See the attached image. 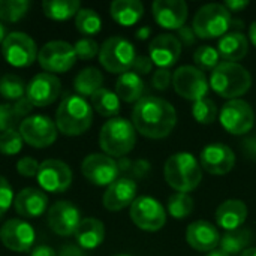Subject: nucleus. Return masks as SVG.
Segmentation results:
<instances>
[{"label": "nucleus", "instance_id": "1", "mask_svg": "<svg viewBox=\"0 0 256 256\" xmlns=\"http://www.w3.org/2000/svg\"><path fill=\"white\" fill-rule=\"evenodd\" d=\"M177 123L174 106L156 96L141 98L132 111V124L136 132L152 140L168 136Z\"/></svg>", "mask_w": 256, "mask_h": 256}, {"label": "nucleus", "instance_id": "2", "mask_svg": "<svg viewBox=\"0 0 256 256\" xmlns=\"http://www.w3.org/2000/svg\"><path fill=\"white\" fill-rule=\"evenodd\" d=\"M93 122L92 105L78 94H66L57 111L56 126L57 130L66 136H78L87 132Z\"/></svg>", "mask_w": 256, "mask_h": 256}, {"label": "nucleus", "instance_id": "3", "mask_svg": "<svg viewBox=\"0 0 256 256\" xmlns=\"http://www.w3.org/2000/svg\"><path fill=\"white\" fill-rule=\"evenodd\" d=\"M210 86L218 94L232 100L248 93L252 86V76L244 66L232 62H222L212 72Z\"/></svg>", "mask_w": 256, "mask_h": 256}, {"label": "nucleus", "instance_id": "4", "mask_svg": "<svg viewBox=\"0 0 256 256\" xmlns=\"http://www.w3.org/2000/svg\"><path fill=\"white\" fill-rule=\"evenodd\" d=\"M165 180L177 192L188 194L202 180V168L190 153H176L165 164Z\"/></svg>", "mask_w": 256, "mask_h": 256}, {"label": "nucleus", "instance_id": "5", "mask_svg": "<svg viewBox=\"0 0 256 256\" xmlns=\"http://www.w3.org/2000/svg\"><path fill=\"white\" fill-rule=\"evenodd\" d=\"M136 142V134L134 124L122 117L108 120L99 134V146L106 156L124 158Z\"/></svg>", "mask_w": 256, "mask_h": 256}, {"label": "nucleus", "instance_id": "6", "mask_svg": "<svg viewBox=\"0 0 256 256\" xmlns=\"http://www.w3.org/2000/svg\"><path fill=\"white\" fill-rule=\"evenodd\" d=\"M231 12L220 3H208L198 9L192 28L201 39H214L226 33L231 27Z\"/></svg>", "mask_w": 256, "mask_h": 256}, {"label": "nucleus", "instance_id": "7", "mask_svg": "<svg viewBox=\"0 0 256 256\" xmlns=\"http://www.w3.org/2000/svg\"><path fill=\"white\" fill-rule=\"evenodd\" d=\"M135 58L136 54L134 45L122 36L108 38L99 50V62L111 74L122 75L129 72Z\"/></svg>", "mask_w": 256, "mask_h": 256}, {"label": "nucleus", "instance_id": "8", "mask_svg": "<svg viewBox=\"0 0 256 256\" xmlns=\"http://www.w3.org/2000/svg\"><path fill=\"white\" fill-rule=\"evenodd\" d=\"M38 62L46 74H64L76 62L75 48L64 40L46 42L38 51Z\"/></svg>", "mask_w": 256, "mask_h": 256}, {"label": "nucleus", "instance_id": "9", "mask_svg": "<svg viewBox=\"0 0 256 256\" xmlns=\"http://www.w3.org/2000/svg\"><path fill=\"white\" fill-rule=\"evenodd\" d=\"M2 54L6 63L14 68H27L38 60L36 42L22 32H10L2 44Z\"/></svg>", "mask_w": 256, "mask_h": 256}, {"label": "nucleus", "instance_id": "10", "mask_svg": "<svg viewBox=\"0 0 256 256\" xmlns=\"http://www.w3.org/2000/svg\"><path fill=\"white\" fill-rule=\"evenodd\" d=\"M24 142L34 148H45L57 140V126L48 116L34 114L26 117L18 129Z\"/></svg>", "mask_w": 256, "mask_h": 256}, {"label": "nucleus", "instance_id": "11", "mask_svg": "<svg viewBox=\"0 0 256 256\" xmlns=\"http://www.w3.org/2000/svg\"><path fill=\"white\" fill-rule=\"evenodd\" d=\"M130 219L142 231L154 232L164 228L166 214L164 207L152 196H138L130 206Z\"/></svg>", "mask_w": 256, "mask_h": 256}, {"label": "nucleus", "instance_id": "12", "mask_svg": "<svg viewBox=\"0 0 256 256\" xmlns=\"http://www.w3.org/2000/svg\"><path fill=\"white\" fill-rule=\"evenodd\" d=\"M172 86L182 98L194 102L204 99L208 90V81L196 66L178 68L172 75Z\"/></svg>", "mask_w": 256, "mask_h": 256}, {"label": "nucleus", "instance_id": "13", "mask_svg": "<svg viewBox=\"0 0 256 256\" xmlns=\"http://www.w3.org/2000/svg\"><path fill=\"white\" fill-rule=\"evenodd\" d=\"M220 123L232 135L248 134L255 124V112L252 106L242 99L226 102L220 110Z\"/></svg>", "mask_w": 256, "mask_h": 256}, {"label": "nucleus", "instance_id": "14", "mask_svg": "<svg viewBox=\"0 0 256 256\" xmlns=\"http://www.w3.org/2000/svg\"><path fill=\"white\" fill-rule=\"evenodd\" d=\"M36 178L44 192L63 194L72 184V171L58 159H46L39 165Z\"/></svg>", "mask_w": 256, "mask_h": 256}, {"label": "nucleus", "instance_id": "15", "mask_svg": "<svg viewBox=\"0 0 256 256\" xmlns=\"http://www.w3.org/2000/svg\"><path fill=\"white\" fill-rule=\"evenodd\" d=\"M81 172L96 186H110L118 178L120 170L112 158L102 153H92L82 160Z\"/></svg>", "mask_w": 256, "mask_h": 256}, {"label": "nucleus", "instance_id": "16", "mask_svg": "<svg viewBox=\"0 0 256 256\" xmlns=\"http://www.w3.org/2000/svg\"><path fill=\"white\" fill-rule=\"evenodd\" d=\"M46 220L54 234L69 237L75 236L82 219L80 210L70 201H57L48 208Z\"/></svg>", "mask_w": 256, "mask_h": 256}, {"label": "nucleus", "instance_id": "17", "mask_svg": "<svg viewBox=\"0 0 256 256\" xmlns=\"http://www.w3.org/2000/svg\"><path fill=\"white\" fill-rule=\"evenodd\" d=\"M34 238L33 226L22 219H9L0 228V242L14 252H28L34 244Z\"/></svg>", "mask_w": 256, "mask_h": 256}, {"label": "nucleus", "instance_id": "18", "mask_svg": "<svg viewBox=\"0 0 256 256\" xmlns=\"http://www.w3.org/2000/svg\"><path fill=\"white\" fill-rule=\"evenodd\" d=\"M60 90L62 84L56 75L40 72L26 86V98L33 106H46L58 99Z\"/></svg>", "mask_w": 256, "mask_h": 256}, {"label": "nucleus", "instance_id": "19", "mask_svg": "<svg viewBox=\"0 0 256 256\" xmlns=\"http://www.w3.org/2000/svg\"><path fill=\"white\" fill-rule=\"evenodd\" d=\"M200 159H201V168H204L208 174L213 176L228 174L236 165L234 152L228 146L220 142H214L204 147Z\"/></svg>", "mask_w": 256, "mask_h": 256}, {"label": "nucleus", "instance_id": "20", "mask_svg": "<svg viewBox=\"0 0 256 256\" xmlns=\"http://www.w3.org/2000/svg\"><path fill=\"white\" fill-rule=\"evenodd\" d=\"M152 9L156 22L170 30H180L188 18V4L183 0H156Z\"/></svg>", "mask_w": 256, "mask_h": 256}, {"label": "nucleus", "instance_id": "21", "mask_svg": "<svg viewBox=\"0 0 256 256\" xmlns=\"http://www.w3.org/2000/svg\"><path fill=\"white\" fill-rule=\"evenodd\" d=\"M136 200V183L132 178L120 177L111 183L104 194V207L110 212H120Z\"/></svg>", "mask_w": 256, "mask_h": 256}, {"label": "nucleus", "instance_id": "22", "mask_svg": "<svg viewBox=\"0 0 256 256\" xmlns=\"http://www.w3.org/2000/svg\"><path fill=\"white\" fill-rule=\"evenodd\" d=\"M182 54V42L172 34H159L150 44V58L159 69H166L178 60Z\"/></svg>", "mask_w": 256, "mask_h": 256}, {"label": "nucleus", "instance_id": "23", "mask_svg": "<svg viewBox=\"0 0 256 256\" xmlns=\"http://www.w3.org/2000/svg\"><path fill=\"white\" fill-rule=\"evenodd\" d=\"M14 207L18 216L24 219L40 218L48 208V196L44 190L36 188H26L14 200Z\"/></svg>", "mask_w": 256, "mask_h": 256}, {"label": "nucleus", "instance_id": "24", "mask_svg": "<svg viewBox=\"0 0 256 256\" xmlns=\"http://www.w3.org/2000/svg\"><path fill=\"white\" fill-rule=\"evenodd\" d=\"M186 240L190 244V248H194L195 250L212 252L219 246L220 236L214 225L206 220H198L188 226Z\"/></svg>", "mask_w": 256, "mask_h": 256}, {"label": "nucleus", "instance_id": "25", "mask_svg": "<svg viewBox=\"0 0 256 256\" xmlns=\"http://www.w3.org/2000/svg\"><path fill=\"white\" fill-rule=\"evenodd\" d=\"M248 218V207L240 200H228L216 210V222L226 231L238 230Z\"/></svg>", "mask_w": 256, "mask_h": 256}, {"label": "nucleus", "instance_id": "26", "mask_svg": "<svg viewBox=\"0 0 256 256\" xmlns=\"http://www.w3.org/2000/svg\"><path fill=\"white\" fill-rule=\"evenodd\" d=\"M75 238L78 246L82 250H90V249H96L98 246H100L104 243L105 238V226L99 219L94 218H86L81 220L76 232H75Z\"/></svg>", "mask_w": 256, "mask_h": 256}, {"label": "nucleus", "instance_id": "27", "mask_svg": "<svg viewBox=\"0 0 256 256\" xmlns=\"http://www.w3.org/2000/svg\"><path fill=\"white\" fill-rule=\"evenodd\" d=\"M249 51V42L248 38L240 32L226 33L220 38L218 44V52L222 58L226 62H238L242 60Z\"/></svg>", "mask_w": 256, "mask_h": 256}, {"label": "nucleus", "instance_id": "28", "mask_svg": "<svg viewBox=\"0 0 256 256\" xmlns=\"http://www.w3.org/2000/svg\"><path fill=\"white\" fill-rule=\"evenodd\" d=\"M110 14L116 22L129 27L141 20L144 6L140 0H116L110 6Z\"/></svg>", "mask_w": 256, "mask_h": 256}, {"label": "nucleus", "instance_id": "29", "mask_svg": "<svg viewBox=\"0 0 256 256\" xmlns=\"http://www.w3.org/2000/svg\"><path fill=\"white\" fill-rule=\"evenodd\" d=\"M144 93V81L135 72H124L118 76L116 82V94L118 99L132 104L138 102Z\"/></svg>", "mask_w": 256, "mask_h": 256}, {"label": "nucleus", "instance_id": "30", "mask_svg": "<svg viewBox=\"0 0 256 256\" xmlns=\"http://www.w3.org/2000/svg\"><path fill=\"white\" fill-rule=\"evenodd\" d=\"M104 76L98 68H86L82 69L74 80V87L78 96H93L99 88H102Z\"/></svg>", "mask_w": 256, "mask_h": 256}, {"label": "nucleus", "instance_id": "31", "mask_svg": "<svg viewBox=\"0 0 256 256\" xmlns=\"http://www.w3.org/2000/svg\"><path fill=\"white\" fill-rule=\"evenodd\" d=\"M81 3L76 0H45L42 3L44 15L54 21H66L78 14Z\"/></svg>", "mask_w": 256, "mask_h": 256}, {"label": "nucleus", "instance_id": "32", "mask_svg": "<svg viewBox=\"0 0 256 256\" xmlns=\"http://www.w3.org/2000/svg\"><path fill=\"white\" fill-rule=\"evenodd\" d=\"M92 108H94V111L104 117H112L118 114L120 111V99L118 96L108 90V88H99L92 98Z\"/></svg>", "mask_w": 256, "mask_h": 256}, {"label": "nucleus", "instance_id": "33", "mask_svg": "<svg viewBox=\"0 0 256 256\" xmlns=\"http://www.w3.org/2000/svg\"><path fill=\"white\" fill-rule=\"evenodd\" d=\"M252 242V232L249 230H236L228 231L220 238V250H224L226 255H237L248 249V246Z\"/></svg>", "mask_w": 256, "mask_h": 256}, {"label": "nucleus", "instance_id": "34", "mask_svg": "<svg viewBox=\"0 0 256 256\" xmlns=\"http://www.w3.org/2000/svg\"><path fill=\"white\" fill-rule=\"evenodd\" d=\"M75 26L78 32L84 36H93L100 32L102 28V20L99 14L94 9L82 8L75 15Z\"/></svg>", "mask_w": 256, "mask_h": 256}, {"label": "nucleus", "instance_id": "35", "mask_svg": "<svg viewBox=\"0 0 256 256\" xmlns=\"http://www.w3.org/2000/svg\"><path fill=\"white\" fill-rule=\"evenodd\" d=\"M0 96L9 102H16L26 96L24 81L14 74H6L0 78Z\"/></svg>", "mask_w": 256, "mask_h": 256}, {"label": "nucleus", "instance_id": "36", "mask_svg": "<svg viewBox=\"0 0 256 256\" xmlns=\"http://www.w3.org/2000/svg\"><path fill=\"white\" fill-rule=\"evenodd\" d=\"M28 8L27 0H0V21L18 22L26 16Z\"/></svg>", "mask_w": 256, "mask_h": 256}, {"label": "nucleus", "instance_id": "37", "mask_svg": "<svg viewBox=\"0 0 256 256\" xmlns=\"http://www.w3.org/2000/svg\"><path fill=\"white\" fill-rule=\"evenodd\" d=\"M168 212L176 219H184L194 212V200L189 194H174L168 200Z\"/></svg>", "mask_w": 256, "mask_h": 256}, {"label": "nucleus", "instance_id": "38", "mask_svg": "<svg viewBox=\"0 0 256 256\" xmlns=\"http://www.w3.org/2000/svg\"><path fill=\"white\" fill-rule=\"evenodd\" d=\"M192 116L198 122V123H202V124H210L216 120L218 117V106L212 100V99H201V100H196L194 102V106H192Z\"/></svg>", "mask_w": 256, "mask_h": 256}, {"label": "nucleus", "instance_id": "39", "mask_svg": "<svg viewBox=\"0 0 256 256\" xmlns=\"http://www.w3.org/2000/svg\"><path fill=\"white\" fill-rule=\"evenodd\" d=\"M219 52L213 46L202 45L194 52V62L201 70H214L219 64Z\"/></svg>", "mask_w": 256, "mask_h": 256}, {"label": "nucleus", "instance_id": "40", "mask_svg": "<svg viewBox=\"0 0 256 256\" xmlns=\"http://www.w3.org/2000/svg\"><path fill=\"white\" fill-rule=\"evenodd\" d=\"M24 140L15 129L0 134V153L4 156L18 154L22 150Z\"/></svg>", "mask_w": 256, "mask_h": 256}, {"label": "nucleus", "instance_id": "41", "mask_svg": "<svg viewBox=\"0 0 256 256\" xmlns=\"http://www.w3.org/2000/svg\"><path fill=\"white\" fill-rule=\"evenodd\" d=\"M74 48H75L76 58H81V60H92L94 56L99 54V50H100L98 42L92 38L78 39L76 44L74 45Z\"/></svg>", "mask_w": 256, "mask_h": 256}, {"label": "nucleus", "instance_id": "42", "mask_svg": "<svg viewBox=\"0 0 256 256\" xmlns=\"http://www.w3.org/2000/svg\"><path fill=\"white\" fill-rule=\"evenodd\" d=\"M14 190L12 186L9 184V182L0 176V218L10 208V206L14 204Z\"/></svg>", "mask_w": 256, "mask_h": 256}, {"label": "nucleus", "instance_id": "43", "mask_svg": "<svg viewBox=\"0 0 256 256\" xmlns=\"http://www.w3.org/2000/svg\"><path fill=\"white\" fill-rule=\"evenodd\" d=\"M16 114L10 104H0V132L12 130L16 123Z\"/></svg>", "mask_w": 256, "mask_h": 256}, {"label": "nucleus", "instance_id": "44", "mask_svg": "<svg viewBox=\"0 0 256 256\" xmlns=\"http://www.w3.org/2000/svg\"><path fill=\"white\" fill-rule=\"evenodd\" d=\"M39 162L33 158H21L18 162H16V171L20 176L22 177H34L38 176V171H39Z\"/></svg>", "mask_w": 256, "mask_h": 256}, {"label": "nucleus", "instance_id": "45", "mask_svg": "<svg viewBox=\"0 0 256 256\" xmlns=\"http://www.w3.org/2000/svg\"><path fill=\"white\" fill-rule=\"evenodd\" d=\"M171 80H172V75L168 69H158L154 74H153V86L158 88V90H166L171 84Z\"/></svg>", "mask_w": 256, "mask_h": 256}, {"label": "nucleus", "instance_id": "46", "mask_svg": "<svg viewBox=\"0 0 256 256\" xmlns=\"http://www.w3.org/2000/svg\"><path fill=\"white\" fill-rule=\"evenodd\" d=\"M132 68H134L135 74H138V75H146V74H148V72L152 70L153 62H152V58L147 57V56H136V58H135Z\"/></svg>", "mask_w": 256, "mask_h": 256}, {"label": "nucleus", "instance_id": "47", "mask_svg": "<svg viewBox=\"0 0 256 256\" xmlns=\"http://www.w3.org/2000/svg\"><path fill=\"white\" fill-rule=\"evenodd\" d=\"M33 110V105L30 104V100L24 96V98H21L20 100H16L15 104H14V111H15V114H16V117L20 118V117H27V114Z\"/></svg>", "mask_w": 256, "mask_h": 256}, {"label": "nucleus", "instance_id": "48", "mask_svg": "<svg viewBox=\"0 0 256 256\" xmlns=\"http://www.w3.org/2000/svg\"><path fill=\"white\" fill-rule=\"evenodd\" d=\"M178 36H180V42H183L184 45H194L195 40H196V34L194 32L192 27H188V26H183L180 30H178Z\"/></svg>", "mask_w": 256, "mask_h": 256}, {"label": "nucleus", "instance_id": "49", "mask_svg": "<svg viewBox=\"0 0 256 256\" xmlns=\"http://www.w3.org/2000/svg\"><path fill=\"white\" fill-rule=\"evenodd\" d=\"M249 6V2L248 0H228L225 3V8L230 10V12H238L244 8Z\"/></svg>", "mask_w": 256, "mask_h": 256}, {"label": "nucleus", "instance_id": "50", "mask_svg": "<svg viewBox=\"0 0 256 256\" xmlns=\"http://www.w3.org/2000/svg\"><path fill=\"white\" fill-rule=\"evenodd\" d=\"M58 256H86V254H84V250H82L80 246H72V244H69V246H64V248L60 250Z\"/></svg>", "mask_w": 256, "mask_h": 256}, {"label": "nucleus", "instance_id": "51", "mask_svg": "<svg viewBox=\"0 0 256 256\" xmlns=\"http://www.w3.org/2000/svg\"><path fill=\"white\" fill-rule=\"evenodd\" d=\"M30 256H58V255H57V252H56L52 248L42 244V246H38V248H34V249L32 250Z\"/></svg>", "mask_w": 256, "mask_h": 256}, {"label": "nucleus", "instance_id": "52", "mask_svg": "<svg viewBox=\"0 0 256 256\" xmlns=\"http://www.w3.org/2000/svg\"><path fill=\"white\" fill-rule=\"evenodd\" d=\"M132 168H134V174L136 177H144L150 171V164H147L146 160H138Z\"/></svg>", "mask_w": 256, "mask_h": 256}, {"label": "nucleus", "instance_id": "53", "mask_svg": "<svg viewBox=\"0 0 256 256\" xmlns=\"http://www.w3.org/2000/svg\"><path fill=\"white\" fill-rule=\"evenodd\" d=\"M150 33H152V28H150V27H141V28L136 32V38L141 39V40H144V39L148 38Z\"/></svg>", "mask_w": 256, "mask_h": 256}, {"label": "nucleus", "instance_id": "54", "mask_svg": "<svg viewBox=\"0 0 256 256\" xmlns=\"http://www.w3.org/2000/svg\"><path fill=\"white\" fill-rule=\"evenodd\" d=\"M249 38L252 40V44L256 46V21H254L250 24V28H249Z\"/></svg>", "mask_w": 256, "mask_h": 256}, {"label": "nucleus", "instance_id": "55", "mask_svg": "<svg viewBox=\"0 0 256 256\" xmlns=\"http://www.w3.org/2000/svg\"><path fill=\"white\" fill-rule=\"evenodd\" d=\"M240 256H256V248H248L240 254Z\"/></svg>", "mask_w": 256, "mask_h": 256}, {"label": "nucleus", "instance_id": "56", "mask_svg": "<svg viewBox=\"0 0 256 256\" xmlns=\"http://www.w3.org/2000/svg\"><path fill=\"white\" fill-rule=\"evenodd\" d=\"M4 38H6V28H4L3 22L0 21V44H3Z\"/></svg>", "mask_w": 256, "mask_h": 256}, {"label": "nucleus", "instance_id": "57", "mask_svg": "<svg viewBox=\"0 0 256 256\" xmlns=\"http://www.w3.org/2000/svg\"><path fill=\"white\" fill-rule=\"evenodd\" d=\"M207 256H230V255H226L224 250H212V252H210Z\"/></svg>", "mask_w": 256, "mask_h": 256}, {"label": "nucleus", "instance_id": "58", "mask_svg": "<svg viewBox=\"0 0 256 256\" xmlns=\"http://www.w3.org/2000/svg\"><path fill=\"white\" fill-rule=\"evenodd\" d=\"M231 26H232V27H243L244 24H243V21H240V20H231Z\"/></svg>", "mask_w": 256, "mask_h": 256}, {"label": "nucleus", "instance_id": "59", "mask_svg": "<svg viewBox=\"0 0 256 256\" xmlns=\"http://www.w3.org/2000/svg\"><path fill=\"white\" fill-rule=\"evenodd\" d=\"M117 256H129V255H117Z\"/></svg>", "mask_w": 256, "mask_h": 256}]
</instances>
